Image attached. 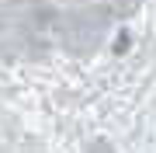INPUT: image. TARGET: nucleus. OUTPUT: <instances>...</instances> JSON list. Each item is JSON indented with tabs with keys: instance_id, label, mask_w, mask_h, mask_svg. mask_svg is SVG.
I'll use <instances>...</instances> for the list:
<instances>
[]
</instances>
